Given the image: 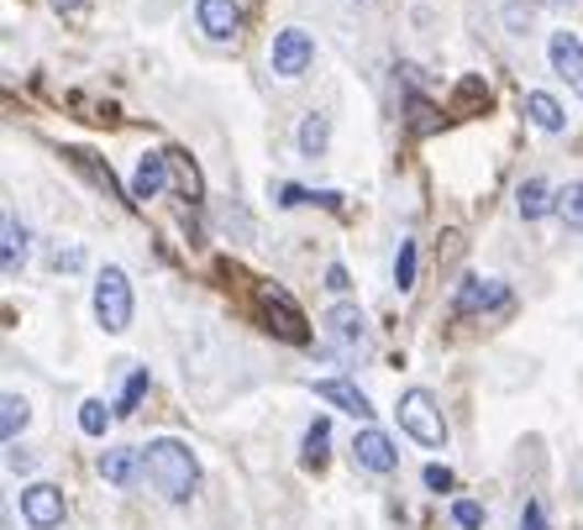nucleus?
<instances>
[{"mask_svg":"<svg viewBox=\"0 0 583 530\" xmlns=\"http://www.w3.org/2000/svg\"><path fill=\"white\" fill-rule=\"evenodd\" d=\"M5 252H0V268H5V279H22V263H26V232L16 216H5Z\"/></svg>","mask_w":583,"mask_h":530,"instance_id":"obj_15","label":"nucleus"},{"mask_svg":"<svg viewBox=\"0 0 583 530\" xmlns=\"http://www.w3.org/2000/svg\"><path fill=\"white\" fill-rule=\"evenodd\" d=\"M311 58H316V43H311V32H300V26H284V32L273 37V53H268L273 74H284V79H300V74L311 69Z\"/></svg>","mask_w":583,"mask_h":530,"instance_id":"obj_4","label":"nucleus"},{"mask_svg":"<svg viewBox=\"0 0 583 530\" xmlns=\"http://www.w3.org/2000/svg\"><path fill=\"white\" fill-rule=\"evenodd\" d=\"M520 530H552V526H547V509H541V499H526V509H520Z\"/></svg>","mask_w":583,"mask_h":530,"instance_id":"obj_26","label":"nucleus"},{"mask_svg":"<svg viewBox=\"0 0 583 530\" xmlns=\"http://www.w3.org/2000/svg\"><path fill=\"white\" fill-rule=\"evenodd\" d=\"M143 394H147V368H137V373L126 379V388H122V405H116V415H132L137 405H143Z\"/></svg>","mask_w":583,"mask_h":530,"instance_id":"obj_23","label":"nucleus"},{"mask_svg":"<svg viewBox=\"0 0 583 530\" xmlns=\"http://www.w3.org/2000/svg\"><path fill=\"white\" fill-rule=\"evenodd\" d=\"M526 116H531L536 126H541V132H562V126H568L562 105H558L552 95H547V90H531V95H526Z\"/></svg>","mask_w":583,"mask_h":530,"instance_id":"obj_16","label":"nucleus"},{"mask_svg":"<svg viewBox=\"0 0 583 530\" xmlns=\"http://www.w3.org/2000/svg\"><path fill=\"white\" fill-rule=\"evenodd\" d=\"M400 431L415 436L421 447H447V420H441V405L426 394V388H405V394H400Z\"/></svg>","mask_w":583,"mask_h":530,"instance_id":"obj_2","label":"nucleus"},{"mask_svg":"<svg viewBox=\"0 0 583 530\" xmlns=\"http://www.w3.org/2000/svg\"><path fill=\"white\" fill-rule=\"evenodd\" d=\"M53 5H79V0H53Z\"/></svg>","mask_w":583,"mask_h":530,"instance_id":"obj_30","label":"nucleus"},{"mask_svg":"<svg viewBox=\"0 0 583 530\" xmlns=\"http://www.w3.org/2000/svg\"><path fill=\"white\" fill-rule=\"evenodd\" d=\"M105 426H111V410H105L100 399H85V405H79V431H85V436H105Z\"/></svg>","mask_w":583,"mask_h":530,"instance_id":"obj_22","label":"nucleus"},{"mask_svg":"<svg viewBox=\"0 0 583 530\" xmlns=\"http://www.w3.org/2000/svg\"><path fill=\"white\" fill-rule=\"evenodd\" d=\"M143 473V452H132V447H111V452H100V478L116 483V488H132Z\"/></svg>","mask_w":583,"mask_h":530,"instance_id":"obj_13","label":"nucleus"},{"mask_svg":"<svg viewBox=\"0 0 583 530\" xmlns=\"http://www.w3.org/2000/svg\"><path fill=\"white\" fill-rule=\"evenodd\" d=\"M558 216L573 226V232H583V184H568V190L558 194Z\"/></svg>","mask_w":583,"mask_h":530,"instance_id":"obj_21","label":"nucleus"},{"mask_svg":"<svg viewBox=\"0 0 583 530\" xmlns=\"http://www.w3.org/2000/svg\"><path fill=\"white\" fill-rule=\"evenodd\" d=\"M143 473H147V483L169 499V505H184V499L194 494V483H200L194 452L184 447V441H173V436L147 441V447H143Z\"/></svg>","mask_w":583,"mask_h":530,"instance_id":"obj_1","label":"nucleus"},{"mask_svg":"<svg viewBox=\"0 0 583 530\" xmlns=\"http://www.w3.org/2000/svg\"><path fill=\"white\" fill-rule=\"evenodd\" d=\"M169 190V153H143L137 163V179H132V200H153V194Z\"/></svg>","mask_w":583,"mask_h":530,"instance_id":"obj_12","label":"nucleus"},{"mask_svg":"<svg viewBox=\"0 0 583 530\" xmlns=\"http://www.w3.org/2000/svg\"><path fill=\"white\" fill-rule=\"evenodd\" d=\"M22 520L32 530H58L64 526V488H53V483L22 488Z\"/></svg>","mask_w":583,"mask_h":530,"instance_id":"obj_5","label":"nucleus"},{"mask_svg":"<svg viewBox=\"0 0 583 530\" xmlns=\"http://www.w3.org/2000/svg\"><path fill=\"white\" fill-rule=\"evenodd\" d=\"M352 458L363 462L368 473H394V467H400V452H394V441H389L384 431H373V426H363V431L352 436Z\"/></svg>","mask_w":583,"mask_h":530,"instance_id":"obj_8","label":"nucleus"},{"mask_svg":"<svg viewBox=\"0 0 583 530\" xmlns=\"http://www.w3.org/2000/svg\"><path fill=\"white\" fill-rule=\"evenodd\" d=\"M316 399H326V405H337V410L358 415V420H373V405H368V394L358 384H347V379H321L316 384Z\"/></svg>","mask_w":583,"mask_h":530,"instance_id":"obj_11","label":"nucleus"},{"mask_svg":"<svg viewBox=\"0 0 583 530\" xmlns=\"http://www.w3.org/2000/svg\"><path fill=\"white\" fill-rule=\"evenodd\" d=\"M326 441H332V426L316 420V426L305 431V467H326Z\"/></svg>","mask_w":583,"mask_h":530,"instance_id":"obj_20","label":"nucleus"},{"mask_svg":"<svg viewBox=\"0 0 583 530\" xmlns=\"http://www.w3.org/2000/svg\"><path fill=\"white\" fill-rule=\"evenodd\" d=\"M326 331H332L337 341H363V311H358V305H332Z\"/></svg>","mask_w":583,"mask_h":530,"instance_id":"obj_17","label":"nucleus"},{"mask_svg":"<svg viewBox=\"0 0 583 530\" xmlns=\"http://www.w3.org/2000/svg\"><path fill=\"white\" fill-rule=\"evenodd\" d=\"M258 300H264V311H268V326H273L284 341H305V337H311V331H305V315L294 311V300H290L284 284H264Z\"/></svg>","mask_w":583,"mask_h":530,"instance_id":"obj_6","label":"nucleus"},{"mask_svg":"<svg viewBox=\"0 0 583 530\" xmlns=\"http://www.w3.org/2000/svg\"><path fill=\"white\" fill-rule=\"evenodd\" d=\"M552 5H562V0H552Z\"/></svg>","mask_w":583,"mask_h":530,"instance_id":"obj_31","label":"nucleus"},{"mask_svg":"<svg viewBox=\"0 0 583 530\" xmlns=\"http://www.w3.org/2000/svg\"><path fill=\"white\" fill-rule=\"evenodd\" d=\"M547 58H552V69L583 95V43L579 37H573V32H558V37L547 43Z\"/></svg>","mask_w":583,"mask_h":530,"instance_id":"obj_10","label":"nucleus"},{"mask_svg":"<svg viewBox=\"0 0 583 530\" xmlns=\"http://www.w3.org/2000/svg\"><path fill=\"white\" fill-rule=\"evenodd\" d=\"M194 22L205 26L211 43H232L237 26H243V11H237V0H200L194 5Z\"/></svg>","mask_w":583,"mask_h":530,"instance_id":"obj_7","label":"nucleus"},{"mask_svg":"<svg viewBox=\"0 0 583 530\" xmlns=\"http://www.w3.org/2000/svg\"><path fill=\"white\" fill-rule=\"evenodd\" d=\"M394 284H400V290H411V284H415V241L411 237L400 241V258H394Z\"/></svg>","mask_w":583,"mask_h":530,"instance_id":"obj_24","label":"nucleus"},{"mask_svg":"<svg viewBox=\"0 0 583 530\" xmlns=\"http://www.w3.org/2000/svg\"><path fill=\"white\" fill-rule=\"evenodd\" d=\"M326 284H332V290H347V284H352V279H347V268H341V263H332V268H326Z\"/></svg>","mask_w":583,"mask_h":530,"instance_id":"obj_28","label":"nucleus"},{"mask_svg":"<svg viewBox=\"0 0 583 530\" xmlns=\"http://www.w3.org/2000/svg\"><path fill=\"white\" fill-rule=\"evenodd\" d=\"M511 300V290L500 284V279H479V273H468L462 279L458 300H452V311L458 315H473V311H494V305H505Z\"/></svg>","mask_w":583,"mask_h":530,"instance_id":"obj_9","label":"nucleus"},{"mask_svg":"<svg viewBox=\"0 0 583 530\" xmlns=\"http://www.w3.org/2000/svg\"><path fill=\"white\" fill-rule=\"evenodd\" d=\"M326 137H332L326 116H305V121H300V153H305V158H321V153H326Z\"/></svg>","mask_w":583,"mask_h":530,"instance_id":"obj_19","label":"nucleus"},{"mask_svg":"<svg viewBox=\"0 0 583 530\" xmlns=\"http://www.w3.org/2000/svg\"><path fill=\"white\" fill-rule=\"evenodd\" d=\"M96 315H100V326H105L111 337L132 326V284H126L122 268H105V273L96 279Z\"/></svg>","mask_w":583,"mask_h":530,"instance_id":"obj_3","label":"nucleus"},{"mask_svg":"<svg viewBox=\"0 0 583 530\" xmlns=\"http://www.w3.org/2000/svg\"><path fill=\"white\" fill-rule=\"evenodd\" d=\"M515 211L526 221H541L547 211H558V194H552V184L547 179H526L520 184V194H515Z\"/></svg>","mask_w":583,"mask_h":530,"instance_id":"obj_14","label":"nucleus"},{"mask_svg":"<svg viewBox=\"0 0 583 530\" xmlns=\"http://www.w3.org/2000/svg\"><path fill=\"white\" fill-rule=\"evenodd\" d=\"M452 520H458L462 530H479V526H484V505H473V499H458V505H452Z\"/></svg>","mask_w":583,"mask_h":530,"instance_id":"obj_25","label":"nucleus"},{"mask_svg":"<svg viewBox=\"0 0 583 530\" xmlns=\"http://www.w3.org/2000/svg\"><path fill=\"white\" fill-rule=\"evenodd\" d=\"M426 488H452V473H447V467H437V462H431V467H426Z\"/></svg>","mask_w":583,"mask_h":530,"instance_id":"obj_27","label":"nucleus"},{"mask_svg":"<svg viewBox=\"0 0 583 530\" xmlns=\"http://www.w3.org/2000/svg\"><path fill=\"white\" fill-rule=\"evenodd\" d=\"M85 263V252H79V247H69V252H58V258H53V268H79Z\"/></svg>","mask_w":583,"mask_h":530,"instance_id":"obj_29","label":"nucleus"},{"mask_svg":"<svg viewBox=\"0 0 583 530\" xmlns=\"http://www.w3.org/2000/svg\"><path fill=\"white\" fill-rule=\"evenodd\" d=\"M26 420H32V405H26L22 394H5V399H0V436L16 441V436L26 431Z\"/></svg>","mask_w":583,"mask_h":530,"instance_id":"obj_18","label":"nucleus"}]
</instances>
